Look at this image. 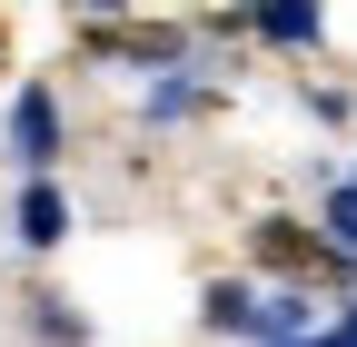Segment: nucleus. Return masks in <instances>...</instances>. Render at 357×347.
I'll return each mask as SVG.
<instances>
[{
  "instance_id": "nucleus-4",
  "label": "nucleus",
  "mask_w": 357,
  "mask_h": 347,
  "mask_svg": "<svg viewBox=\"0 0 357 347\" xmlns=\"http://www.w3.org/2000/svg\"><path fill=\"white\" fill-rule=\"evenodd\" d=\"M328 229H337V248H347V258H357V199H347V189H337V199H328Z\"/></svg>"
},
{
  "instance_id": "nucleus-3",
  "label": "nucleus",
  "mask_w": 357,
  "mask_h": 347,
  "mask_svg": "<svg viewBox=\"0 0 357 347\" xmlns=\"http://www.w3.org/2000/svg\"><path fill=\"white\" fill-rule=\"evenodd\" d=\"M258 40H278V50H307V40H318V10H258Z\"/></svg>"
},
{
  "instance_id": "nucleus-1",
  "label": "nucleus",
  "mask_w": 357,
  "mask_h": 347,
  "mask_svg": "<svg viewBox=\"0 0 357 347\" xmlns=\"http://www.w3.org/2000/svg\"><path fill=\"white\" fill-rule=\"evenodd\" d=\"M10 149H20V169H50L60 159V100L50 90H20L10 100Z\"/></svg>"
},
{
  "instance_id": "nucleus-2",
  "label": "nucleus",
  "mask_w": 357,
  "mask_h": 347,
  "mask_svg": "<svg viewBox=\"0 0 357 347\" xmlns=\"http://www.w3.org/2000/svg\"><path fill=\"white\" fill-rule=\"evenodd\" d=\"M20 238H30V248H60V238H70V199H60L50 179L20 189Z\"/></svg>"
},
{
  "instance_id": "nucleus-5",
  "label": "nucleus",
  "mask_w": 357,
  "mask_h": 347,
  "mask_svg": "<svg viewBox=\"0 0 357 347\" xmlns=\"http://www.w3.org/2000/svg\"><path fill=\"white\" fill-rule=\"evenodd\" d=\"M288 347H357V308H347L337 327H307V337H288Z\"/></svg>"
},
{
  "instance_id": "nucleus-6",
  "label": "nucleus",
  "mask_w": 357,
  "mask_h": 347,
  "mask_svg": "<svg viewBox=\"0 0 357 347\" xmlns=\"http://www.w3.org/2000/svg\"><path fill=\"white\" fill-rule=\"evenodd\" d=\"M347 199H357V189H347Z\"/></svg>"
}]
</instances>
